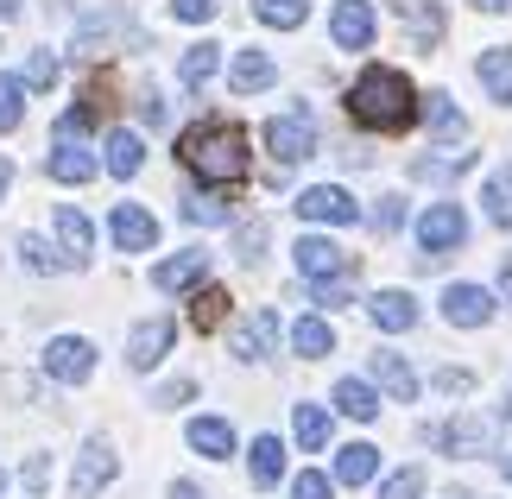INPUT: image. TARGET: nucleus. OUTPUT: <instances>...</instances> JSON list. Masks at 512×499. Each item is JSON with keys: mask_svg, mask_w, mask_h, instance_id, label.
Masks as SVG:
<instances>
[{"mask_svg": "<svg viewBox=\"0 0 512 499\" xmlns=\"http://www.w3.org/2000/svg\"><path fill=\"white\" fill-rule=\"evenodd\" d=\"M424 127H430L437 146H456V139H468V114L456 108V95H449V89H430L424 95Z\"/></svg>", "mask_w": 512, "mask_h": 499, "instance_id": "obj_19", "label": "nucleus"}, {"mask_svg": "<svg viewBox=\"0 0 512 499\" xmlns=\"http://www.w3.org/2000/svg\"><path fill=\"white\" fill-rule=\"evenodd\" d=\"M215 70H222V45H209V38H203V45L184 51V64H177V83H184V89H209Z\"/></svg>", "mask_w": 512, "mask_h": 499, "instance_id": "obj_31", "label": "nucleus"}, {"mask_svg": "<svg viewBox=\"0 0 512 499\" xmlns=\"http://www.w3.org/2000/svg\"><path fill=\"white\" fill-rule=\"evenodd\" d=\"M114 474H121L114 443H108V436H89L83 455H76V474H70V499H95L102 487H114Z\"/></svg>", "mask_w": 512, "mask_h": 499, "instance_id": "obj_6", "label": "nucleus"}, {"mask_svg": "<svg viewBox=\"0 0 512 499\" xmlns=\"http://www.w3.org/2000/svg\"><path fill=\"white\" fill-rule=\"evenodd\" d=\"M51 228H57V247H64V266H89V253H95V222L89 215L76 203H57Z\"/></svg>", "mask_w": 512, "mask_h": 499, "instance_id": "obj_17", "label": "nucleus"}, {"mask_svg": "<svg viewBox=\"0 0 512 499\" xmlns=\"http://www.w3.org/2000/svg\"><path fill=\"white\" fill-rule=\"evenodd\" d=\"M291 499H336V481H329L323 468H304L298 481H291Z\"/></svg>", "mask_w": 512, "mask_h": 499, "instance_id": "obj_42", "label": "nucleus"}, {"mask_svg": "<svg viewBox=\"0 0 512 499\" xmlns=\"http://www.w3.org/2000/svg\"><path fill=\"white\" fill-rule=\"evenodd\" d=\"M291 430H298V443L317 455V449H329V411L323 405H298L291 411Z\"/></svg>", "mask_w": 512, "mask_h": 499, "instance_id": "obj_35", "label": "nucleus"}, {"mask_svg": "<svg viewBox=\"0 0 512 499\" xmlns=\"http://www.w3.org/2000/svg\"><path fill=\"white\" fill-rule=\"evenodd\" d=\"M7 13H19V0H0V19H7Z\"/></svg>", "mask_w": 512, "mask_h": 499, "instance_id": "obj_56", "label": "nucleus"}, {"mask_svg": "<svg viewBox=\"0 0 512 499\" xmlns=\"http://www.w3.org/2000/svg\"><path fill=\"white\" fill-rule=\"evenodd\" d=\"M494 310H500V297L487 291V285H468V278H462V285L443 291V323L449 329H487V323H494Z\"/></svg>", "mask_w": 512, "mask_h": 499, "instance_id": "obj_11", "label": "nucleus"}, {"mask_svg": "<svg viewBox=\"0 0 512 499\" xmlns=\"http://www.w3.org/2000/svg\"><path fill=\"white\" fill-rule=\"evenodd\" d=\"M19 481H26L32 493H45V487H51V462H45V455H32V462H26V474H19Z\"/></svg>", "mask_w": 512, "mask_h": 499, "instance_id": "obj_50", "label": "nucleus"}, {"mask_svg": "<svg viewBox=\"0 0 512 499\" xmlns=\"http://www.w3.org/2000/svg\"><path fill=\"white\" fill-rule=\"evenodd\" d=\"M215 7H222V0H171V19H184V26H209Z\"/></svg>", "mask_w": 512, "mask_h": 499, "instance_id": "obj_45", "label": "nucleus"}, {"mask_svg": "<svg viewBox=\"0 0 512 499\" xmlns=\"http://www.w3.org/2000/svg\"><path fill=\"white\" fill-rule=\"evenodd\" d=\"M392 13L405 19V32H411V45H418V51H430L443 38V26H449L443 0H392Z\"/></svg>", "mask_w": 512, "mask_h": 499, "instance_id": "obj_20", "label": "nucleus"}, {"mask_svg": "<svg viewBox=\"0 0 512 499\" xmlns=\"http://www.w3.org/2000/svg\"><path fill=\"white\" fill-rule=\"evenodd\" d=\"M367 316H373V329L405 335V329H418V297H411V291H373Z\"/></svg>", "mask_w": 512, "mask_h": 499, "instance_id": "obj_21", "label": "nucleus"}, {"mask_svg": "<svg viewBox=\"0 0 512 499\" xmlns=\"http://www.w3.org/2000/svg\"><path fill=\"white\" fill-rule=\"evenodd\" d=\"M500 411H506V417H512V386H506V405H500Z\"/></svg>", "mask_w": 512, "mask_h": 499, "instance_id": "obj_57", "label": "nucleus"}, {"mask_svg": "<svg viewBox=\"0 0 512 499\" xmlns=\"http://www.w3.org/2000/svg\"><path fill=\"white\" fill-rule=\"evenodd\" d=\"M475 76H481V89L494 95L500 108H512V45H487L475 57Z\"/></svg>", "mask_w": 512, "mask_h": 499, "instance_id": "obj_24", "label": "nucleus"}, {"mask_svg": "<svg viewBox=\"0 0 512 499\" xmlns=\"http://www.w3.org/2000/svg\"><path fill=\"white\" fill-rule=\"evenodd\" d=\"M367 222H373V234H399V222H405V196H380Z\"/></svg>", "mask_w": 512, "mask_h": 499, "instance_id": "obj_43", "label": "nucleus"}, {"mask_svg": "<svg viewBox=\"0 0 512 499\" xmlns=\"http://www.w3.org/2000/svg\"><path fill=\"white\" fill-rule=\"evenodd\" d=\"M462 241H468V209L462 203H430L424 215H418V259L424 266H437V259H449V253H462Z\"/></svg>", "mask_w": 512, "mask_h": 499, "instance_id": "obj_3", "label": "nucleus"}, {"mask_svg": "<svg viewBox=\"0 0 512 499\" xmlns=\"http://www.w3.org/2000/svg\"><path fill=\"white\" fill-rule=\"evenodd\" d=\"M348 114H354V127H367V133H405L418 121V89L405 83V70L367 64L348 89Z\"/></svg>", "mask_w": 512, "mask_h": 499, "instance_id": "obj_1", "label": "nucleus"}, {"mask_svg": "<svg viewBox=\"0 0 512 499\" xmlns=\"http://www.w3.org/2000/svg\"><path fill=\"white\" fill-rule=\"evenodd\" d=\"M266 152L272 165H304V158H317V121H310V108H291V114H272L266 121Z\"/></svg>", "mask_w": 512, "mask_h": 499, "instance_id": "obj_4", "label": "nucleus"}, {"mask_svg": "<svg viewBox=\"0 0 512 499\" xmlns=\"http://www.w3.org/2000/svg\"><path fill=\"white\" fill-rule=\"evenodd\" d=\"M196 285H209V253L203 247H184V253H171V259L152 266V291H165V297L196 291Z\"/></svg>", "mask_w": 512, "mask_h": 499, "instance_id": "obj_14", "label": "nucleus"}, {"mask_svg": "<svg viewBox=\"0 0 512 499\" xmlns=\"http://www.w3.org/2000/svg\"><path fill=\"white\" fill-rule=\"evenodd\" d=\"M430 443H437L443 455H456V462L494 455V417H481V411H456L449 424H437V430H430Z\"/></svg>", "mask_w": 512, "mask_h": 499, "instance_id": "obj_5", "label": "nucleus"}, {"mask_svg": "<svg viewBox=\"0 0 512 499\" xmlns=\"http://www.w3.org/2000/svg\"><path fill=\"white\" fill-rule=\"evenodd\" d=\"M19 121H26V83L0 70V133H13Z\"/></svg>", "mask_w": 512, "mask_h": 499, "instance_id": "obj_37", "label": "nucleus"}, {"mask_svg": "<svg viewBox=\"0 0 512 499\" xmlns=\"http://www.w3.org/2000/svg\"><path fill=\"white\" fill-rule=\"evenodd\" d=\"M367 373H373V386H380V392L392 398V405H411V398L424 392L418 367H411L405 354H392V348H380V354H373V361H367Z\"/></svg>", "mask_w": 512, "mask_h": 499, "instance_id": "obj_15", "label": "nucleus"}, {"mask_svg": "<svg viewBox=\"0 0 512 499\" xmlns=\"http://www.w3.org/2000/svg\"><path fill=\"white\" fill-rule=\"evenodd\" d=\"M165 499H209V493L196 487V481H171V493H165Z\"/></svg>", "mask_w": 512, "mask_h": 499, "instance_id": "obj_51", "label": "nucleus"}, {"mask_svg": "<svg viewBox=\"0 0 512 499\" xmlns=\"http://www.w3.org/2000/svg\"><path fill=\"white\" fill-rule=\"evenodd\" d=\"M430 386H437V392H468V386H475V373H462V367H443L437 379H430Z\"/></svg>", "mask_w": 512, "mask_h": 499, "instance_id": "obj_49", "label": "nucleus"}, {"mask_svg": "<svg viewBox=\"0 0 512 499\" xmlns=\"http://www.w3.org/2000/svg\"><path fill=\"white\" fill-rule=\"evenodd\" d=\"M228 348H234V361H266L272 348H279V310H253L234 323L228 335Z\"/></svg>", "mask_w": 512, "mask_h": 499, "instance_id": "obj_16", "label": "nucleus"}, {"mask_svg": "<svg viewBox=\"0 0 512 499\" xmlns=\"http://www.w3.org/2000/svg\"><path fill=\"white\" fill-rule=\"evenodd\" d=\"M310 297H317L323 310H342V304H348L354 291H348V278H329V285H310Z\"/></svg>", "mask_w": 512, "mask_h": 499, "instance_id": "obj_47", "label": "nucleus"}, {"mask_svg": "<svg viewBox=\"0 0 512 499\" xmlns=\"http://www.w3.org/2000/svg\"><path fill=\"white\" fill-rule=\"evenodd\" d=\"M253 19H260V26H279V32H298L310 19V0H253Z\"/></svg>", "mask_w": 512, "mask_h": 499, "instance_id": "obj_34", "label": "nucleus"}, {"mask_svg": "<svg viewBox=\"0 0 512 499\" xmlns=\"http://www.w3.org/2000/svg\"><path fill=\"white\" fill-rule=\"evenodd\" d=\"M291 259H298L304 285H329V278H348L354 272V253H342L329 234H304V241L291 247Z\"/></svg>", "mask_w": 512, "mask_h": 499, "instance_id": "obj_8", "label": "nucleus"}, {"mask_svg": "<svg viewBox=\"0 0 512 499\" xmlns=\"http://www.w3.org/2000/svg\"><path fill=\"white\" fill-rule=\"evenodd\" d=\"M291 348H298L304 361H323V354H336V329H329L323 316H298V323H291Z\"/></svg>", "mask_w": 512, "mask_h": 499, "instance_id": "obj_29", "label": "nucleus"}, {"mask_svg": "<svg viewBox=\"0 0 512 499\" xmlns=\"http://www.w3.org/2000/svg\"><path fill=\"white\" fill-rule=\"evenodd\" d=\"M462 171H468V158H418V165H411L418 184H449V177H462Z\"/></svg>", "mask_w": 512, "mask_h": 499, "instance_id": "obj_40", "label": "nucleus"}, {"mask_svg": "<svg viewBox=\"0 0 512 499\" xmlns=\"http://www.w3.org/2000/svg\"><path fill=\"white\" fill-rule=\"evenodd\" d=\"M177 158L203 177V184H241L247 177V133L234 121H196L184 139H177Z\"/></svg>", "mask_w": 512, "mask_h": 499, "instance_id": "obj_2", "label": "nucleus"}, {"mask_svg": "<svg viewBox=\"0 0 512 499\" xmlns=\"http://www.w3.org/2000/svg\"><path fill=\"white\" fill-rule=\"evenodd\" d=\"M133 108H140V121H146V127H165V102H159V89H140V102H133Z\"/></svg>", "mask_w": 512, "mask_h": 499, "instance_id": "obj_48", "label": "nucleus"}, {"mask_svg": "<svg viewBox=\"0 0 512 499\" xmlns=\"http://www.w3.org/2000/svg\"><path fill=\"white\" fill-rule=\"evenodd\" d=\"M475 13H512V0H468Z\"/></svg>", "mask_w": 512, "mask_h": 499, "instance_id": "obj_52", "label": "nucleus"}, {"mask_svg": "<svg viewBox=\"0 0 512 499\" xmlns=\"http://www.w3.org/2000/svg\"><path fill=\"white\" fill-rule=\"evenodd\" d=\"M127 19H121V7H95V13H83V26H76V51H108V38L121 32Z\"/></svg>", "mask_w": 512, "mask_h": 499, "instance_id": "obj_30", "label": "nucleus"}, {"mask_svg": "<svg viewBox=\"0 0 512 499\" xmlns=\"http://www.w3.org/2000/svg\"><path fill=\"white\" fill-rule=\"evenodd\" d=\"M234 253H241V266H260V259H266V222H241V228H234Z\"/></svg>", "mask_w": 512, "mask_h": 499, "instance_id": "obj_39", "label": "nucleus"}, {"mask_svg": "<svg viewBox=\"0 0 512 499\" xmlns=\"http://www.w3.org/2000/svg\"><path fill=\"white\" fill-rule=\"evenodd\" d=\"M184 222H196V228H228V222H234V209H228V196L196 190V196H184Z\"/></svg>", "mask_w": 512, "mask_h": 499, "instance_id": "obj_32", "label": "nucleus"}, {"mask_svg": "<svg viewBox=\"0 0 512 499\" xmlns=\"http://www.w3.org/2000/svg\"><path fill=\"white\" fill-rule=\"evenodd\" d=\"M228 316V291H215V285H196V297H190V323L196 329H215Z\"/></svg>", "mask_w": 512, "mask_h": 499, "instance_id": "obj_36", "label": "nucleus"}, {"mask_svg": "<svg viewBox=\"0 0 512 499\" xmlns=\"http://www.w3.org/2000/svg\"><path fill=\"white\" fill-rule=\"evenodd\" d=\"M19 259H26L32 272H57V266H64V259H51V247L38 241V234H19Z\"/></svg>", "mask_w": 512, "mask_h": 499, "instance_id": "obj_44", "label": "nucleus"}, {"mask_svg": "<svg viewBox=\"0 0 512 499\" xmlns=\"http://www.w3.org/2000/svg\"><path fill=\"white\" fill-rule=\"evenodd\" d=\"M108 234H114L121 253H152L159 247V222H152V209H140V203H114L108 209Z\"/></svg>", "mask_w": 512, "mask_h": 499, "instance_id": "obj_13", "label": "nucleus"}, {"mask_svg": "<svg viewBox=\"0 0 512 499\" xmlns=\"http://www.w3.org/2000/svg\"><path fill=\"white\" fill-rule=\"evenodd\" d=\"M500 474H506V481H512V449H506V455H500Z\"/></svg>", "mask_w": 512, "mask_h": 499, "instance_id": "obj_55", "label": "nucleus"}, {"mask_svg": "<svg viewBox=\"0 0 512 499\" xmlns=\"http://www.w3.org/2000/svg\"><path fill=\"white\" fill-rule=\"evenodd\" d=\"M500 297L512 304V253H506V266H500Z\"/></svg>", "mask_w": 512, "mask_h": 499, "instance_id": "obj_53", "label": "nucleus"}, {"mask_svg": "<svg viewBox=\"0 0 512 499\" xmlns=\"http://www.w3.org/2000/svg\"><path fill=\"white\" fill-rule=\"evenodd\" d=\"M57 76H64V64H57V51H32V57H26V76H19V83H26V89H51Z\"/></svg>", "mask_w": 512, "mask_h": 499, "instance_id": "obj_38", "label": "nucleus"}, {"mask_svg": "<svg viewBox=\"0 0 512 499\" xmlns=\"http://www.w3.org/2000/svg\"><path fill=\"white\" fill-rule=\"evenodd\" d=\"M0 493H7V474H0Z\"/></svg>", "mask_w": 512, "mask_h": 499, "instance_id": "obj_58", "label": "nucleus"}, {"mask_svg": "<svg viewBox=\"0 0 512 499\" xmlns=\"http://www.w3.org/2000/svg\"><path fill=\"white\" fill-rule=\"evenodd\" d=\"M45 171L57 177V184H89V177L102 171V158H95L89 146H76V139H51V152H45Z\"/></svg>", "mask_w": 512, "mask_h": 499, "instance_id": "obj_18", "label": "nucleus"}, {"mask_svg": "<svg viewBox=\"0 0 512 499\" xmlns=\"http://www.w3.org/2000/svg\"><path fill=\"white\" fill-rule=\"evenodd\" d=\"M184 398H196V379H165V386L152 392V405H159V411H177Z\"/></svg>", "mask_w": 512, "mask_h": 499, "instance_id": "obj_46", "label": "nucleus"}, {"mask_svg": "<svg viewBox=\"0 0 512 499\" xmlns=\"http://www.w3.org/2000/svg\"><path fill=\"white\" fill-rule=\"evenodd\" d=\"M336 411L342 417H354V424H373V417H380V386H373V379H336Z\"/></svg>", "mask_w": 512, "mask_h": 499, "instance_id": "obj_25", "label": "nucleus"}, {"mask_svg": "<svg viewBox=\"0 0 512 499\" xmlns=\"http://www.w3.org/2000/svg\"><path fill=\"white\" fill-rule=\"evenodd\" d=\"M45 379H57V386H83V379L95 373V342L89 335H51V348H45Z\"/></svg>", "mask_w": 512, "mask_h": 499, "instance_id": "obj_7", "label": "nucleus"}, {"mask_svg": "<svg viewBox=\"0 0 512 499\" xmlns=\"http://www.w3.org/2000/svg\"><path fill=\"white\" fill-rule=\"evenodd\" d=\"M329 38H336V51H367L373 38H380L373 0H336V7H329Z\"/></svg>", "mask_w": 512, "mask_h": 499, "instance_id": "obj_9", "label": "nucleus"}, {"mask_svg": "<svg viewBox=\"0 0 512 499\" xmlns=\"http://www.w3.org/2000/svg\"><path fill=\"white\" fill-rule=\"evenodd\" d=\"M184 443L203 455V462H228V455L241 449V443H234V424H228V417H190Z\"/></svg>", "mask_w": 512, "mask_h": 499, "instance_id": "obj_22", "label": "nucleus"}, {"mask_svg": "<svg viewBox=\"0 0 512 499\" xmlns=\"http://www.w3.org/2000/svg\"><path fill=\"white\" fill-rule=\"evenodd\" d=\"M171 342H177V323H171V316H146V323H133V335H127V367L133 373H152L171 354Z\"/></svg>", "mask_w": 512, "mask_h": 499, "instance_id": "obj_12", "label": "nucleus"}, {"mask_svg": "<svg viewBox=\"0 0 512 499\" xmlns=\"http://www.w3.org/2000/svg\"><path fill=\"white\" fill-rule=\"evenodd\" d=\"M373 474H380V449H373V443L336 449V487H367Z\"/></svg>", "mask_w": 512, "mask_h": 499, "instance_id": "obj_28", "label": "nucleus"}, {"mask_svg": "<svg viewBox=\"0 0 512 499\" xmlns=\"http://www.w3.org/2000/svg\"><path fill=\"white\" fill-rule=\"evenodd\" d=\"M102 165L114 171V177H133L146 165V139L140 133H127V127H114L108 139H102Z\"/></svg>", "mask_w": 512, "mask_h": 499, "instance_id": "obj_26", "label": "nucleus"}, {"mask_svg": "<svg viewBox=\"0 0 512 499\" xmlns=\"http://www.w3.org/2000/svg\"><path fill=\"white\" fill-rule=\"evenodd\" d=\"M13 190V158H0V196Z\"/></svg>", "mask_w": 512, "mask_h": 499, "instance_id": "obj_54", "label": "nucleus"}, {"mask_svg": "<svg viewBox=\"0 0 512 499\" xmlns=\"http://www.w3.org/2000/svg\"><path fill=\"white\" fill-rule=\"evenodd\" d=\"M247 474H253V487H279L285 481V443H279V436H253Z\"/></svg>", "mask_w": 512, "mask_h": 499, "instance_id": "obj_27", "label": "nucleus"}, {"mask_svg": "<svg viewBox=\"0 0 512 499\" xmlns=\"http://www.w3.org/2000/svg\"><path fill=\"white\" fill-rule=\"evenodd\" d=\"M279 83V64H272L266 51H234V64H228V89L234 95H260Z\"/></svg>", "mask_w": 512, "mask_h": 499, "instance_id": "obj_23", "label": "nucleus"}, {"mask_svg": "<svg viewBox=\"0 0 512 499\" xmlns=\"http://www.w3.org/2000/svg\"><path fill=\"white\" fill-rule=\"evenodd\" d=\"M291 209H298L304 222H323V228H354V222H361V203H354L342 184H310Z\"/></svg>", "mask_w": 512, "mask_h": 499, "instance_id": "obj_10", "label": "nucleus"}, {"mask_svg": "<svg viewBox=\"0 0 512 499\" xmlns=\"http://www.w3.org/2000/svg\"><path fill=\"white\" fill-rule=\"evenodd\" d=\"M380 499H424V468H399L380 481Z\"/></svg>", "mask_w": 512, "mask_h": 499, "instance_id": "obj_41", "label": "nucleus"}, {"mask_svg": "<svg viewBox=\"0 0 512 499\" xmlns=\"http://www.w3.org/2000/svg\"><path fill=\"white\" fill-rule=\"evenodd\" d=\"M481 209H487V222H494V228H512V165L481 184Z\"/></svg>", "mask_w": 512, "mask_h": 499, "instance_id": "obj_33", "label": "nucleus"}]
</instances>
